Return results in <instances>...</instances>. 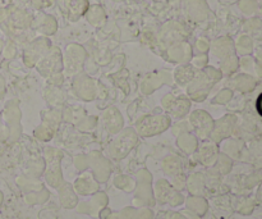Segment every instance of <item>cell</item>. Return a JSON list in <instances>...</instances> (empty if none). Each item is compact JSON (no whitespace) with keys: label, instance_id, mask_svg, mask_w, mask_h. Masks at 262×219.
I'll return each instance as SVG.
<instances>
[{"label":"cell","instance_id":"6da1fadb","mask_svg":"<svg viewBox=\"0 0 262 219\" xmlns=\"http://www.w3.org/2000/svg\"><path fill=\"white\" fill-rule=\"evenodd\" d=\"M257 108H258V109H260V112H261V114H262V95H261L260 100H258V103H257Z\"/></svg>","mask_w":262,"mask_h":219}]
</instances>
